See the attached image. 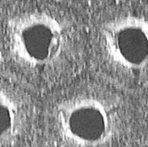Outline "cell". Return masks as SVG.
<instances>
[{
  "label": "cell",
  "instance_id": "cell-1",
  "mask_svg": "<svg viewBox=\"0 0 148 147\" xmlns=\"http://www.w3.org/2000/svg\"><path fill=\"white\" fill-rule=\"evenodd\" d=\"M8 55L18 66L43 70L57 66L72 48L71 29L58 14L46 10L23 11L4 25Z\"/></svg>",
  "mask_w": 148,
  "mask_h": 147
},
{
  "label": "cell",
  "instance_id": "cell-2",
  "mask_svg": "<svg viewBox=\"0 0 148 147\" xmlns=\"http://www.w3.org/2000/svg\"><path fill=\"white\" fill-rule=\"evenodd\" d=\"M53 120L59 139L68 147L107 146L121 130L117 105L98 94H76L61 101Z\"/></svg>",
  "mask_w": 148,
  "mask_h": 147
},
{
  "label": "cell",
  "instance_id": "cell-3",
  "mask_svg": "<svg viewBox=\"0 0 148 147\" xmlns=\"http://www.w3.org/2000/svg\"><path fill=\"white\" fill-rule=\"evenodd\" d=\"M101 50L114 67L130 73L148 71V18L121 15L106 21L99 30Z\"/></svg>",
  "mask_w": 148,
  "mask_h": 147
},
{
  "label": "cell",
  "instance_id": "cell-4",
  "mask_svg": "<svg viewBox=\"0 0 148 147\" xmlns=\"http://www.w3.org/2000/svg\"><path fill=\"white\" fill-rule=\"evenodd\" d=\"M28 120L24 99L10 87L0 85V147L16 144L26 131Z\"/></svg>",
  "mask_w": 148,
  "mask_h": 147
}]
</instances>
